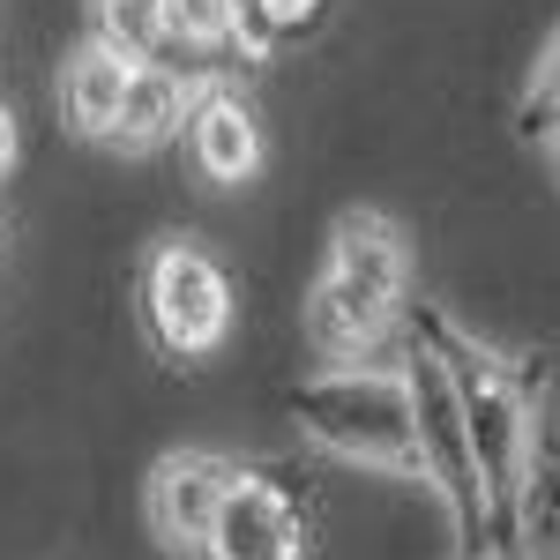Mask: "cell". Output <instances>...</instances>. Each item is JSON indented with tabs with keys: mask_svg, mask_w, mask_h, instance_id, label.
Segmentation results:
<instances>
[{
	"mask_svg": "<svg viewBox=\"0 0 560 560\" xmlns=\"http://www.w3.org/2000/svg\"><path fill=\"white\" fill-rule=\"evenodd\" d=\"M404 314H411V337L441 359V374H448L456 404H464L486 509L516 516L523 486L538 478V396H546V366L501 351L493 337H478L464 314H448V306H433V300H404Z\"/></svg>",
	"mask_w": 560,
	"mask_h": 560,
	"instance_id": "obj_1",
	"label": "cell"
},
{
	"mask_svg": "<svg viewBox=\"0 0 560 560\" xmlns=\"http://www.w3.org/2000/svg\"><path fill=\"white\" fill-rule=\"evenodd\" d=\"M128 83H135V60L90 38L83 52L60 68V113H68V128L83 135V142H113L120 105H128Z\"/></svg>",
	"mask_w": 560,
	"mask_h": 560,
	"instance_id": "obj_10",
	"label": "cell"
},
{
	"mask_svg": "<svg viewBox=\"0 0 560 560\" xmlns=\"http://www.w3.org/2000/svg\"><path fill=\"white\" fill-rule=\"evenodd\" d=\"M232 486H240V464H232V456H217V448H165V456L150 464V486H142L150 538H158L165 553H202Z\"/></svg>",
	"mask_w": 560,
	"mask_h": 560,
	"instance_id": "obj_6",
	"label": "cell"
},
{
	"mask_svg": "<svg viewBox=\"0 0 560 560\" xmlns=\"http://www.w3.org/2000/svg\"><path fill=\"white\" fill-rule=\"evenodd\" d=\"M404 388H411V433H419V486H433V501L448 509V523L471 538L486 523V486H478V448L471 427H464V404L441 374L419 337L404 345Z\"/></svg>",
	"mask_w": 560,
	"mask_h": 560,
	"instance_id": "obj_5",
	"label": "cell"
},
{
	"mask_svg": "<svg viewBox=\"0 0 560 560\" xmlns=\"http://www.w3.org/2000/svg\"><path fill=\"white\" fill-rule=\"evenodd\" d=\"M187 158H195V173L210 179V187H247L261 173V120L255 105L240 97L232 83H202L195 97V113H187Z\"/></svg>",
	"mask_w": 560,
	"mask_h": 560,
	"instance_id": "obj_8",
	"label": "cell"
},
{
	"mask_svg": "<svg viewBox=\"0 0 560 560\" xmlns=\"http://www.w3.org/2000/svg\"><path fill=\"white\" fill-rule=\"evenodd\" d=\"M15 150H23V135H15V113L0 105V179L15 173Z\"/></svg>",
	"mask_w": 560,
	"mask_h": 560,
	"instance_id": "obj_15",
	"label": "cell"
},
{
	"mask_svg": "<svg viewBox=\"0 0 560 560\" xmlns=\"http://www.w3.org/2000/svg\"><path fill=\"white\" fill-rule=\"evenodd\" d=\"M322 15H329V0H232V52L240 60H277Z\"/></svg>",
	"mask_w": 560,
	"mask_h": 560,
	"instance_id": "obj_11",
	"label": "cell"
},
{
	"mask_svg": "<svg viewBox=\"0 0 560 560\" xmlns=\"http://www.w3.org/2000/svg\"><path fill=\"white\" fill-rule=\"evenodd\" d=\"M202 83H210V68H187V60H135V83H128V105H120L113 142H120L128 158H150V150L179 142Z\"/></svg>",
	"mask_w": 560,
	"mask_h": 560,
	"instance_id": "obj_9",
	"label": "cell"
},
{
	"mask_svg": "<svg viewBox=\"0 0 560 560\" xmlns=\"http://www.w3.org/2000/svg\"><path fill=\"white\" fill-rule=\"evenodd\" d=\"M90 38L128 52V60H173L165 52V23H158V0H90Z\"/></svg>",
	"mask_w": 560,
	"mask_h": 560,
	"instance_id": "obj_13",
	"label": "cell"
},
{
	"mask_svg": "<svg viewBox=\"0 0 560 560\" xmlns=\"http://www.w3.org/2000/svg\"><path fill=\"white\" fill-rule=\"evenodd\" d=\"M135 314H142V337L165 351L173 366H202L210 351H224L232 337V269L202 247V240H158L142 255V277H135Z\"/></svg>",
	"mask_w": 560,
	"mask_h": 560,
	"instance_id": "obj_4",
	"label": "cell"
},
{
	"mask_svg": "<svg viewBox=\"0 0 560 560\" xmlns=\"http://www.w3.org/2000/svg\"><path fill=\"white\" fill-rule=\"evenodd\" d=\"M165 23V52H179L187 68H224L232 52V0H158Z\"/></svg>",
	"mask_w": 560,
	"mask_h": 560,
	"instance_id": "obj_12",
	"label": "cell"
},
{
	"mask_svg": "<svg viewBox=\"0 0 560 560\" xmlns=\"http://www.w3.org/2000/svg\"><path fill=\"white\" fill-rule=\"evenodd\" d=\"M411 300V240L388 210H345L329 224L322 277L306 284V345L329 366L374 359Z\"/></svg>",
	"mask_w": 560,
	"mask_h": 560,
	"instance_id": "obj_2",
	"label": "cell"
},
{
	"mask_svg": "<svg viewBox=\"0 0 560 560\" xmlns=\"http://www.w3.org/2000/svg\"><path fill=\"white\" fill-rule=\"evenodd\" d=\"M516 128H523V142H553L560 135V31H553V45L530 60V75H523Z\"/></svg>",
	"mask_w": 560,
	"mask_h": 560,
	"instance_id": "obj_14",
	"label": "cell"
},
{
	"mask_svg": "<svg viewBox=\"0 0 560 560\" xmlns=\"http://www.w3.org/2000/svg\"><path fill=\"white\" fill-rule=\"evenodd\" d=\"M210 560H306V516L300 501L269 478L240 471V486L224 493V509L210 523Z\"/></svg>",
	"mask_w": 560,
	"mask_h": 560,
	"instance_id": "obj_7",
	"label": "cell"
},
{
	"mask_svg": "<svg viewBox=\"0 0 560 560\" xmlns=\"http://www.w3.org/2000/svg\"><path fill=\"white\" fill-rule=\"evenodd\" d=\"M553 165H560V135H553Z\"/></svg>",
	"mask_w": 560,
	"mask_h": 560,
	"instance_id": "obj_16",
	"label": "cell"
},
{
	"mask_svg": "<svg viewBox=\"0 0 560 560\" xmlns=\"http://www.w3.org/2000/svg\"><path fill=\"white\" fill-rule=\"evenodd\" d=\"M292 427L359 471L382 478H419V433H411V388L404 366H374V359H351V366H322L292 388Z\"/></svg>",
	"mask_w": 560,
	"mask_h": 560,
	"instance_id": "obj_3",
	"label": "cell"
}]
</instances>
